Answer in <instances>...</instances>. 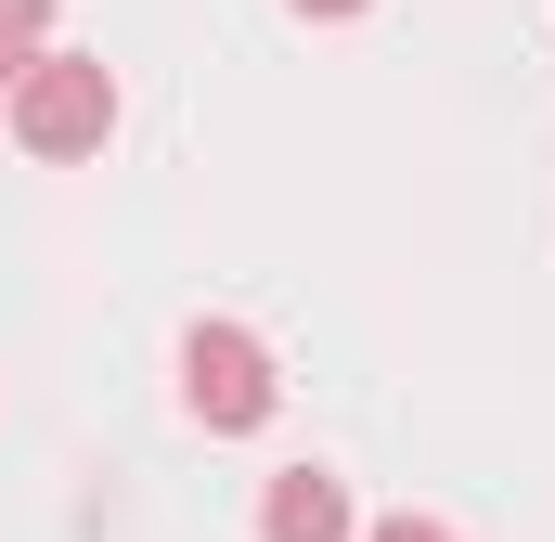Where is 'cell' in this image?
Returning a JSON list of instances; mask_svg holds the SVG:
<instances>
[{
    "label": "cell",
    "instance_id": "3957f363",
    "mask_svg": "<svg viewBox=\"0 0 555 542\" xmlns=\"http://www.w3.org/2000/svg\"><path fill=\"white\" fill-rule=\"evenodd\" d=\"M259 542H349V491L323 465H284L272 491H259Z\"/></svg>",
    "mask_w": 555,
    "mask_h": 542
},
{
    "label": "cell",
    "instance_id": "5b68a950",
    "mask_svg": "<svg viewBox=\"0 0 555 542\" xmlns=\"http://www.w3.org/2000/svg\"><path fill=\"white\" fill-rule=\"evenodd\" d=\"M375 542H452L439 517H375Z\"/></svg>",
    "mask_w": 555,
    "mask_h": 542
},
{
    "label": "cell",
    "instance_id": "7a4b0ae2",
    "mask_svg": "<svg viewBox=\"0 0 555 542\" xmlns=\"http://www.w3.org/2000/svg\"><path fill=\"white\" fill-rule=\"evenodd\" d=\"M181 401H194V426L246 439V426H272L284 375H272V349H259L246 323H194V336H181Z\"/></svg>",
    "mask_w": 555,
    "mask_h": 542
},
{
    "label": "cell",
    "instance_id": "277c9868",
    "mask_svg": "<svg viewBox=\"0 0 555 542\" xmlns=\"http://www.w3.org/2000/svg\"><path fill=\"white\" fill-rule=\"evenodd\" d=\"M39 26H52V0H0V91L39 65Z\"/></svg>",
    "mask_w": 555,
    "mask_h": 542
},
{
    "label": "cell",
    "instance_id": "8992f818",
    "mask_svg": "<svg viewBox=\"0 0 555 542\" xmlns=\"http://www.w3.org/2000/svg\"><path fill=\"white\" fill-rule=\"evenodd\" d=\"M297 13H362V0H297Z\"/></svg>",
    "mask_w": 555,
    "mask_h": 542
},
{
    "label": "cell",
    "instance_id": "6da1fadb",
    "mask_svg": "<svg viewBox=\"0 0 555 542\" xmlns=\"http://www.w3.org/2000/svg\"><path fill=\"white\" fill-rule=\"evenodd\" d=\"M104 130H117V78H104L91 52H39V65L13 78V142H26V155H91Z\"/></svg>",
    "mask_w": 555,
    "mask_h": 542
}]
</instances>
